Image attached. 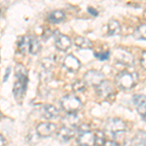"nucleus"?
Returning <instances> with one entry per match:
<instances>
[{"label":"nucleus","instance_id":"dca6fc26","mask_svg":"<svg viewBox=\"0 0 146 146\" xmlns=\"http://www.w3.org/2000/svg\"><path fill=\"white\" fill-rule=\"evenodd\" d=\"M131 146H146V133L138 131L131 142Z\"/></svg>","mask_w":146,"mask_h":146},{"label":"nucleus","instance_id":"a878e982","mask_svg":"<svg viewBox=\"0 0 146 146\" xmlns=\"http://www.w3.org/2000/svg\"><path fill=\"white\" fill-rule=\"evenodd\" d=\"M140 64L144 69H146V51L142 52L140 56Z\"/></svg>","mask_w":146,"mask_h":146},{"label":"nucleus","instance_id":"aec40b11","mask_svg":"<svg viewBox=\"0 0 146 146\" xmlns=\"http://www.w3.org/2000/svg\"><path fill=\"white\" fill-rule=\"evenodd\" d=\"M29 44H30V37L27 36V35L21 37L18 42V48L21 53H25L27 50L29 51Z\"/></svg>","mask_w":146,"mask_h":146},{"label":"nucleus","instance_id":"f03ea898","mask_svg":"<svg viewBox=\"0 0 146 146\" xmlns=\"http://www.w3.org/2000/svg\"><path fill=\"white\" fill-rule=\"evenodd\" d=\"M127 129L126 123L122 119L119 118H110L107 120L104 126L105 133L109 135L113 136L114 138H117L119 135H122L125 133Z\"/></svg>","mask_w":146,"mask_h":146},{"label":"nucleus","instance_id":"2eb2a0df","mask_svg":"<svg viewBox=\"0 0 146 146\" xmlns=\"http://www.w3.org/2000/svg\"><path fill=\"white\" fill-rule=\"evenodd\" d=\"M74 135V131L73 129L66 128V127H62L56 133V136L60 140H62V142H67L68 140H70Z\"/></svg>","mask_w":146,"mask_h":146},{"label":"nucleus","instance_id":"b1692460","mask_svg":"<svg viewBox=\"0 0 146 146\" xmlns=\"http://www.w3.org/2000/svg\"><path fill=\"white\" fill-rule=\"evenodd\" d=\"M72 89L75 92H84L85 89H86V83L84 82V80L83 81L82 80H78V81H76L73 84Z\"/></svg>","mask_w":146,"mask_h":146},{"label":"nucleus","instance_id":"cd10ccee","mask_svg":"<svg viewBox=\"0 0 146 146\" xmlns=\"http://www.w3.org/2000/svg\"><path fill=\"white\" fill-rule=\"evenodd\" d=\"M104 146H121V145H120L118 142H116V141L109 140V141H106V142H105Z\"/></svg>","mask_w":146,"mask_h":146},{"label":"nucleus","instance_id":"393cba45","mask_svg":"<svg viewBox=\"0 0 146 146\" xmlns=\"http://www.w3.org/2000/svg\"><path fill=\"white\" fill-rule=\"evenodd\" d=\"M96 58H98L100 60H108L109 58V56H110V53L109 51H106V52H100V53H96L95 54Z\"/></svg>","mask_w":146,"mask_h":146},{"label":"nucleus","instance_id":"ddd939ff","mask_svg":"<svg viewBox=\"0 0 146 146\" xmlns=\"http://www.w3.org/2000/svg\"><path fill=\"white\" fill-rule=\"evenodd\" d=\"M62 123L64 127L73 129L74 128H77V126L79 125V118L76 113H67L62 119Z\"/></svg>","mask_w":146,"mask_h":146},{"label":"nucleus","instance_id":"f8f14e48","mask_svg":"<svg viewBox=\"0 0 146 146\" xmlns=\"http://www.w3.org/2000/svg\"><path fill=\"white\" fill-rule=\"evenodd\" d=\"M56 47L60 51H67L68 49L71 46V40L68 36L64 34H58V36L56 37Z\"/></svg>","mask_w":146,"mask_h":146},{"label":"nucleus","instance_id":"c756f323","mask_svg":"<svg viewBox=\"0 0 146 146\" xmlns=\"http://www.w3.org/2000/svg\"><path fill=\"white\" fill-rule=\"evenodd\" d=\"M0 139H1V144H0V146H4V144H5V139H4L3 135H0Z\"/></svg>","mask_w":146,"mask_h":146},{"label":"nucleus","instance_id":"bb28decb","mask_svg":"<svg viewBox=\"0 0 146 146\" xmlns=\"http://www.w3.org/2000/svg\"><path fill=\"white\" fill-rule=\"evenodd\" d=\"M88 12L91 14V15H93L94 17H98V12L96 11V9L92 8V7H89V8H88Z\"/></svg>","mask_w":146,"mask_h":146},{"label":"nucleus","instance_id":"a211bd4d","mask_svg":"<svg viewBox=\"0 0 146 146\" xmlns=\"http://www.w3.org/2000/svg\"><path fill=\"white\" fill-rule=\"evenodd\" d=\"M65 18V14L60 10H56L53 11L49 14L48 16V20L50 21L52 23H58L60 22H62Z\"/></svg>","mask_w":146,"mask_h":146},{"label":"nucleus","instance_id":"412c9836","mask_svg":"<svg viewBox=\"0 0 146 146\" xmlns=\"http://www.w3.org/2000/svg\"><path fill=\"white\" fill-rule=\"evenodd\" d=\"M133 37L137 40H146V25H140L133 32Z\"/></svg>","mask_w":146,"mask_h":146},{"label":"nucleus","instance_id":"20e7f679","mask_svg":"<svg viewBox=\"0 0 146 146\" xmlns=\"http://www.w3.org/2000/svg\"><path fill=\"white\" fill-rule=\"evenodd\" d=\"M60 105L66 113H76L82 107V102L76 96L68 95L60 100Z\"/></svg>","mask_w":146,"mask_h":146},{"label":"nucleus","instance_id":"4be33fe9","mask_svg":"<svg viewBox=\"0 0 146 146\" xmlns=\"http://www.w3.org/2000/svg\"><path fill=\"white\" fill-rule=\"evenodd\" d=\"M40 50H41V45L40 42L36 38H31L30 39V44H29V53L32 55H36L38 54Z\"/></svg>","mask_w":146,"mask_h":146},{"label":"nucleus","instance_id":"5701e85b","mask_svg":"<svg viewBox=\"0 0 146 146\" xmlns=\"http://www.w3.org/2000/svg\"><path fill=\"white\" fill-rule=\"evenodd\" d=\"M105 135L103 131H96L95 133V146H104Z\"/></svg>","mask_w":146,"mask_h":146},{"label":"nucleus","instance_id":"6e6552de","mask_svg":"<svg viewBox=\"0 0 146 146\" xmlns=\"http://www.w3.org/2000/svg\"><path fill=\"white\" fill-rule=\"evenodd\" d=\"M63 65L66 68L68 71L70 72H75L81 67V62L78 58L73 55H67L63 60Z\"/></svg>","mask_w":146,"mask_h":146},{"label":"nucleus","instance_id":"39448f33","mask_svg":"<svg viewBox=\"0 0 146 146\" xmlns=\"http://www.w3.org/2000/svg\"><path fill=\"white\" fill-rule=\"evenodd\" d=\"M105 80V76L102 72L98 70H89L84 75V82L92 87H98Z\"/></svg>","mask_w":146,"mask_h":146},{"label":"nucleus","instance_id":"f3484780","mask_svg":"<svg viewBox=\"0 0 146 146\" xmlns=\"http://www.w3.org/2000/svg\"><path fill=\"white\" fill-rule=\"evenodd\" d=\"M74 44L75 46H77L80 49H91L93 46L91 40L83 36H77L74 39Z\"/></svg>","mask_w":146,"mask_h":146},{"label":"nucleus","instance_id":"9b49d317","mask_svg":"<svg viewBox=\"0 0 146 146\" xmlns=\"http://www.w3.org/2000/svg\"><path fill=\"white\" fill-rule=\"evenodd\" d=\"M41 115L47 120H53L58 118L60 116V113H58V108L56 106L51 104H46L43 105L41 108Z\"/></svg>","mask_w":146,"mask_h":146},{"label":"nucleus","instance_id":"f257e3e1","mask_svg":"<svg viewBox=\"0 0 146 146\" xmlns=\"http://www.w3.org/2000/svg\"><path fill=\"white\" fill-rule=\"evenodd\" d=\"M15 71H16L17 81L14 84L13 93H14V95H15V98H17L18 100H22L23 98L25 95L27 83H28L27 70L23 64L19 63V64L16 65Z\"/></svg>","mask_w":146,"mask_h":146},{"label":"nucleus","instance_id":"0eeeda50","mask_svg":"<svg viewBox=\"0 0 146 146\" xmlns=\"http://www.w3.org/2000/svg\"><path fill=\"white\" fill-rule=\"evenodd\" d=\"M56 129V126L54 123L45 122V123H40L36 128L37 135L41 137H48L52 133H54Z\"/></svg>","mask_w":146,"mask_h":146},{"label":"nucleus","instance_id":"6ab92c4d","mask_svg":"<svg viewBox=\"0 0 146 146\" xmlns=\"http://www.w3.org/2000/svg\"><path fill=\"white\" fill-rule=\"evenodd\" d=\"M122 28H121V25L118 21L116 20H111L109 23H108V25H107V32L109 35H117V34H120L121 32Z\"/></svg>","mask_w":146,"mask_h":146},{"label":"nucleus","instance_id":"4468645a","mask_svg":"<svg viewBox=\"0 0 146 146\" xmlns=\"http://www.w3.org/2000/svg\"><path fill=\"white\" fill-rule=\"evenodd\" d=\"M78 142L80 145H87V146L95 145V133H93L90 131L80 133L78 137Z\"/></svg>","mask_w":146,"mask_h":146},{"label":"nucleus","instance_id":"c85d7f7f","mask_svg":"<svg viewBox=\"0 0 146 146\" xmlns=\"http://www.w3.org/2000/svg\"><path fill=\"white\" fill-rule=\"evenodd\" d=\"M10 71H11V68H10V67H8V68L6 69L5 75L3 76V82H6V81H7V79H8L9 75H10Z\"/></svg>","mask_w":146,"mask_h":146},{"label":"nucleus","instance_id":"7ed1b4c3","mask_svg":"<svg viewBox=\"0 0 146 146\" xmlns=\"http://www.w3.org/2000/svg\"><path fill=\"white\" fill-rule=\"evenodd\" d=\"M115 82H116V85L121 90H131V89H133L135 87L136 83L135 74H133V73L127 71V70H123V71L119 72L116 75Z\"/></svg>","mask_w":146,"mask_h":146},{"label":"nucleus","instance_id":"7c9ffc66","mask_svg":"<svg viewBox=\"0 0 146 146\" xmlns=\"http://www.w3.org/2000/svg\"><path fill=\"white\" fill-rule=\"evenodd\" d=\"M79 146H87V145H79Z\"/></svg>","mask_w":146,"mask_h":146},{"label":"nucleus","instance_id":"9d476101","mask_svg":"<svg viewBox=\"0 0 146 146\" xmlns=\"http://www.w3.org/2000/svg\"><path fill=\"white\" fill-rule=\"evenodd\" d=\"M133 102L136 106L137 112L142 117V119L146 121V96L141 95H136L133 96Z\"/></svg>","mask_w":146,"mask_h":146},{"label":"nucleus","instance_id":"1a4fd4ad","mask_svg":"<svg viewBox=\"0 0 146 146\" xmlns=\"http://www.w3.org/2000/svg\"><path fill=\"white\" fill-rule=\"evenodd\" d=\"M96 91L98 96H100V98H108L113 94V86L111 82L104 80L100 85L96 87Z\"/></svg>","mask_w":146,"mask_h":146},{"label":"nucleus","instance_id":"423d86ee","mask_svg":"<svg viewBox=\"0 0 146 146\" xmlns=\"http://www.w3.org/2000/svg\"><path fill=\"white\" fill-rule=\"evenodd\" d=\"M115 60L119 63L124 65H133V56L131 53L124 49H118L115 51Z\"/></svg>","mask_w":146,"mask_h":146}]
</instances>
